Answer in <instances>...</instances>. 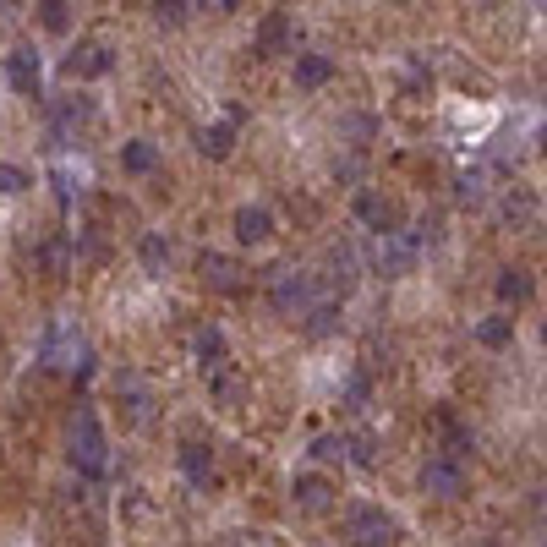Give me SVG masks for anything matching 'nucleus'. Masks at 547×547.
Listing matches in <instances>:
<instances>
[{"label": "nucleus", "mask_w": 547, "mask_h": 547, "mask_svg": "<svg viewBox=\"0 0 547 547\" xmlns=\"http://www.w3.org/2000/svg\"><path fill=\"white\" fill-rule=\"evenodd\" d=\"M66 455H72V465L83 476H104V465H110V438H104L99 416H93L88 405L72 416V427H66Z\"/></svg>", "instance_id": "nucleus-1"}, {"label": "nucleus", "mask_w": 547, "mask_h": 547, "mask_svg": "<svg viewBox=\"0 0 547 547\" xmlns=\"http://www.w3.org/2000/svg\"><path fill=\"white\" fill-rule=\"evenodd\" d=\"M318 301V285H312V274H274V285H269V307L279 312V318H301V312Z\"/></svg>", "instance_id": "nucleus-2"}, {"label": "nucleus", "mask_w": 547, "mask_h": 547, "mask_svg": "<svg viewBox=\"0 0 547 547\" xmlns=\"http://www.w3.org/2000/svg\"><path fill=\"white\" fill-rule=\"evenodd\" d=\"M372 269H378L383 279H405L416 269V241L400 236V230H389V236L372 241Z\"/></svg>", "instance_id": "nucleus-3"}, {"label": "nucleus", "mask_w": 547, "mask_h": 547, "mask_svg": "<svg viewBox=\"0 0 547 547\" xmlns=\"http://www.w3.org/2000/svg\"><path fill=\"white\" fill-rule=\"evenodd\" d=\"M345 537L367 542V547H394V520L383 515V509H372V504H356L351 515H345Z\"/></svg>", "instance_id": "nucleus-4"}, {"label": "nucleus", "mask_w": 547, "mask_h": 547, "mask_svg": "<svg viewBox=\"0 0 547 547\" xmlns=\"http://www.w3.org/2000/svg\"><path fill=\"white\" fill-rule=\"evenodd\" d=\"M422 493L427 498H460L465 493V465L455 455H433L422 465Z\"/></svg>", "instance_id": "nucleus-5"}, {"label": "nucleus", "mask_w": 547, "mask_h": 547, "mask_svg": "<svg viewBox=\"0 0 547 547\" xmlns=\"http://www.w3.org/2000/svg\"><path fill=\"white\" fill-rule=\"evenodd\" d=\"M197 274H203V285L219 290V296H241V285H247V269H241L236 258H225V252H203V258H197Z\"/></svg>", "instance_id": "nucleus-6"}, {"label": "nucleus", "mask_w": 547, "mask_h": 547, "mask_svg": "<svg viewBox=\"0 0 547 547\" xmlns=\"http://www.w3.org/2000/svg\"><path fill=\"white\" fill-rule=\"evenodd\" d=\"M290 498H296V509H307V515H329L334 509V482L318 471H301L296 482H290Z\"/></svg>", "instance_id": "nucleus-7"}, {"label": "nucleus", "mask_w": 547, "mask_h": 547, "mask_svg": "<svg viewBox=\"0 0 547 547\" xmlns=\"http://www.w3.org/2000/svg\"><path fill=\"white\" fill-rule=\"evenodd\" d=\"M230 230H236L241 247H258V241H269V236H274V208H263V203H241V208H236V219H230Z\"/></svg>", "instance_id": "nucleus-8"}, {"label": "nucleus", "mask_w": 547, "mask_h": 547, "mask_svg": "<svg viewBox=\"0 0 547 547\" xmlns=\"http://www.w3.org/2000/svg\"><path fill=\"white\" fill-rule=\"evenodd\" d=\"M115 66V50L99 39H83L72 55H66V77H104Z\"/></svg>", "instance_id": "nucleus-9"}, {"label": "nucleus", "mask_w": 547, "mask_h": 547, "mask_svg": "<svg viewBox=\"0 0 547 547\" xmlns=\"http://www.w3.org/2000/svg\"><path fill=\"white\" fill-rule=\"evenodd\" d=\"M6 83L17 88L22 99H39V83H44V72H39V55H33L28 44L6 55Z\"/></svg>", "instance_id": "nucleus-10"}, {"label": "nucleus", "mask_w": 547, "mask_h": 547, "mask_svg": "<svg viewBox=\"0 0 547 547\" xmlns=\"http://www.w3.org/2000/svg\"><path fill=\"white\" fill-rule=\"evenodd\" d=\"M285 50H290V17L285 11H269V17L258 22V33H252V55L269 61V55H285Z\"/></svg>", "instance_id": "nucleus-11"}, {"label": "nucleus", "mask_w": 547, "mask_h": 547, "mask_svg": "<svg viewBox=\"0 0 547 547\" xmlns=\"http://www.w3.org/2000/svg\"><path fill=\"white\" fill-rule=\"evenodd\" d=\"M115 394H121V411L132 427H143L148 416H154V394H148L143 378H132V372H121V383H115Z\"/></svg>", "instance_id": "nucleus-12"}, {"label": "nucleus", "mask_w": 547, "mask_h": 547, "mask_svg": "<svg viewBox=\"0 0 547 547\" xmlns=\"http://www.w3.org/2000/svg\"><path fill=\"white\" fill-rule=\"evenodd\" d=\"M356 219H362L367 230H378V236H389V230L400 225V208L378 192H356Z\"/></svg>", "instance_id": "nucleus-13"}, {"label": "nucleus", "mask_w": 547, "mask_h": 547, "mask_svg": "<svg viewBox=\"0 0 547 547\" xmlns=\"http://www.w3.org/2000/svg\"><path fill=\"white\" fill-rule=\"evenodd\" d=\"M230 148H236V126L230 121H214L197 132V154L203 159H230Z\"/></svg>", "instance_id": "nucleus-14"}, {"label": "nucleus", "mask_w": 547, "mask_h": 547, "mask_svg": "<svg viewBox=\"0 0 547 547\" xmlns=\"http://www.w3.org/2000/svg\"><path fill=\"white\" fill-rule=\"evenodd\" d=\"M192 351H197V367H203V372H219L230 362V345H225V334H219V329H197Z\"/></svg>", "instance_id": "nucleus-15"}, {"label": "nucleus", "mask_w": 547, "mask_h": 547, "mask_svg": "<svg viewBox=\"0 0 547 547\" xmlns=\"http://www.w3.org/2000/svg\"><path fill=\"white\" fill-rule=\"evenodd\" d=\"M137 263H143V274H165L170 269V241L165 236H159V230H148V236L143 241H137Z\"/></svg>", "instance_id": "nucleus-16"}, {"label": "nucleus", "mask_w": 547, "mask_h": 547, "mask_svg": "<svg viewBox=\"0 0 547 547\" xmlns=\"http://www.w3.org/2000/svg\"><path fill=\"white\" fill-rule=\"evenodd\" d=\"M181 471L192 476L197 487H208L214 482V449L208 444H181Z\"/></svg>", "instance_id": "nucleus-17"}, {"label": "nucleus", "mask_w": 547, "mask_h": 547, "mask_svg": "<svg viewBox=\"0 0 547 547\" xmlns=\"http://www.w3.org/2000/svg\"><path fill=\"white\" fill-rule=\"evenodd\" d=\"M121 170H126V176H154V170H159V148L143 143V137H137V143H126L121 148Z\"/></svg>", "instance_id": "nucleus-18"}, {"label": "nucleus", "mask_w": 547, "mask_h": 547, "mask_svg": "<svg viewBox=\"0 0 547 547\" xmlns=\"http://www.w3.org/2000/svg\"><path fill=\"white\" fill-rule=\"evenodd\" d=\"M334 77L329 55H296V88H323Z\"/></svg>", "instance_id": "nucleus-19"}, {"label": "nucleus", "mask_w": 547, "mask_h": 547, "mask_svg": "<svg viewBox=\"0 0 547 547\" xmlns=\"http://www.w3.org/2000/svg\"><path fill=\"white\" fill-rule=\"evenodd\" d=\"M301 318H307V334H312V340H323V334L340 329V301H312Z\"/></svg>", "instance_id": "nucleus-20"}, {"label": "nucleus", "mask_w": 547, "mask_h": 547, "mask_svg": "<svg viewBox=\"0 0 547 547\" xmlns=\"http://www.w3.org/2000/svg\"><path fill=\"white\" fill-rule=\"evenodd\" d=\"M531 274L526 269H504L498 274V301H504V307H520V301H531Z\"/></svg>", "instance_id": "nucleus-21"}, {"label": "nucleus", "mask_w": 547, "mask_h": 547, "mask_svg": "<svg viewBox=\"0 0 547 547\" xmlns=\"http://www.w3.org/2000/svg\"><path fill=\"white\" fill-rule=\"evenodd\" d=\"M509 340H515V318H482L476 323V345H482V351H504Z\"/></svg>", "instance_id": "nucleus-22"}, {"label": "nucleus", "mask_w": 547, "mask_h": 547, "mask_svg": "<svg viewBox=\"0 0 547 547\" xmlns=\"http://www.w3.org/2000/svg\"><path fill=\"white\" fill-rule=\"evenodd\" d=\"M438 427H444V444H449V455H465V449L476 444V438H471V427H460V422H455V411H438Z\"/></svg>", "instance_id": "nucleus-23"}, {"label": "nucleus", "mask_w": 547, "mask_h": 547, "mask_svg": "<svg viewBox=\"0 0 547 547\" xmlns=\"http://www.w3.org/2000/svg\"><path fill=\"white\" fill-rule=\"evenodd\" d=\"M329 269H334L329 279H334L340 290L356 285V258H351V247H334V252H329Z\"/></svg>", "instance_id": "nucleus-24"}, {"label": "nucleus", "mask_w": 547, "mask_h": 547, "mask_svg": "<svg viewBox=\"0 0 547 547\" xmlns=\"http://www.w3.org/2000/svg\"><path fill=\"white\" fill-rule=\"evenodd\" d=\"M39 22L50 33H66L72 28V6H66V0H39Z\"/></svg>", "instance_id": "nucleus-25"}, {"label": "nucleus", "mask_w": 547, "mask_h": 547, "mask_svg": "<svg viewBox=\"0 0 547 547\" xmlns=\"http://www.w3.org/2000/svg\"><path fill=\"white\" fill-rule=\"evenodd\" d=\"M340 137H351V143L362 148V143H372V137H378V121H372V115H345V121H340Z\"/></svg>", "instance_id": "nucleus-26"}, {"label": "nucleus", "mask_w": 547, "mask_h": 547, "mask_svg": "<svg viewBox=\"0 0 547 547\" xmlns=\"http://www.w3.org/2000/svg\"><path fill=\"white\" fill-rule=\"evenodd\" d=\"M55 121H61V126H88V121H93V104L77 93V99H66L61 110H55Z\"/></svg>", "instance_id": "nucleus-27"}, {"label": "nucleus", "mask_w": 547, "mask_h": 547, "mask_svg": "<svg viewBox=\"0 0 547 547\" xmlns=\"http://www.w3.org/2000/svg\"><path fill=\"white\" fill-rule=\"evenodd\" d=\"M28 170L22 165H6V159H0V197H17V192H28Z\"/></svg>", "instance_id": "nucleus-28"}, {"label": "nucleus", "mask_w": 547, "mask_h": 547, "mask_svg": "<svg viewBox=\"0 0 547 547\" xmlns=\"http://www.w3.org/2000/svg\"><path fill=\"white\" fill-rule=\"evenodd\" d=\"M66 258H72V252H66V241H44V247H39V269L44 274H61Z\"/></svg>", "instance_id": "nucleus-29"}, {"label": "nucleus", "mask_w": 547, "mask_h": 547, "mask_svg": "<svg viewBox=\"0 0 547 547\" xmlns=\"http://www.w3.org/2000/svg\"><path fill=\"white\" fill-rule=\"evenodd\" d=\"M154 22H159V28H181V22H186V0H154Z\"/></svg>", "instance_id": "nucleus-30"}, {"label": "nucleus", "mask_w": 547, "mask_h": 547, "mask_svg": "<svg viewBox=\"0 0 547 547\" xmlns=\"http://www.w3.org/2000/svg\"><path fill=\"white\" fill-rule=\"evenodd\" d=\"M531 208H537V203H531V192H509L504 197V214L509 219H531Z\"/></svg>", "instance_id": "nucleus-31"}, {"label": "nucleus", "mask_w": 547, "mask_h": 547, "mask_svg": "<svg viewBox=\"0 0 547 547\" xmlns=\"http://www.w3.org/2000/svg\"><path fill=\"white\" fill-rule=\"evenodd\" d=\"M312 455H318V460H345V438H318Z\"/></svg>", "instance_id": "nucleus-32"}, {"label": "nucleus", "mask_w": 547, "mask_h": 547, "mask_svg": "<svg viewBox=\"0 0 547 547\" xmlns=\"http://www.w3.org/2000/svg\"><path fill=\"white\" fill-rule=\"evenodd\" d=\"M351 460H356V465H378V449H372V438H367V433L351 444Z\"/></svg>", "instance_id": "nucleus-33"}, {"label": "nucleus", "mask_w": 547, "mask_h": 547, "mask_svg": "<svg viewBox=\"0 0 547 547\" xmlns=\"http://www.w3.org/2000/svg\"><path fill=\"white\" fill-rule=\"evenodd\" d=\"M345 405H351V411H362V405H367V378H351V389H345Z\"/></svg>", "instance_id": "nucleus-34"}, {"label": "nucleus", "mask_w": 547, "mask_h": 547, "mask_svg": "<svg viewBox=\"0 0 547 547\" xmlns=\"http://www.w3.org/2000/svg\"><path fill=\"white\" fill-rule=\"evenodd\" d=\"M197 6H203V11H219V17H225V11H236L241 0H197Z\"/></svg>", "instance_id": "nucleus-35"}, {"label": "nucleus", "mask_w": 547, "mask_h": 547, "mask_svg": "<svg viewBox=\"0 0 547 547\" xmlns=\"http://www.w3.org/2000/svg\"><path fill=\"white\" fill-rule=\"evenodd\" d=\"M537 515L547 520V487H542V493H537Z\"/></svg>", "instance_id": "nucleus-36"}, {"label": "nucleus", "mask_w": 547, "mask_h": 547, "mask_svg": "<svg viewBox=\"0 0 547 547\" xmlns=\"http://www.w3.org/2000/svg\"><path fill=\"white\" fill-rule=\"evenodd\" d=\"M542 154H547V126H542Z\"/></svg>", "instance_id": "nucleus-37"}, {"label": "nucleus", "mask_w": 547, "mask_h": 547, "mask_svg": "<svg viewBox=\"0 0 547 547\" xmlns=\"http://www.w3.org/2000/svg\"><path fill=\"white\" fill-rule=\"evenodd\" d=\"M542 345H547V323H542Z\"/></svg>", "instance_id": "nucleus-38"}, {"label": "nucleus", "mask_w": 547, "mask_h": 547, "mask_svg": "<svg viewBox=\"0 0 547 547\" xmlns=\"http://www.w3.org/2000/svg\"><path fill=\"white\" fill-rule=\"evenodd\" d=\"M351 547H367V542H351Z\"/></svg>", "instance_id": "nucleus-39"}, {"label": "nucleus", "mask_w": 547, "mask_h": 547, "mask_svg": "<svg viewBox=\"0 0 547 547\" xmlns=\"http://www.w3.org/2000/svg\"><path fill=\"white\" fill-rule=\"evenodd\" d=\"M279 6H290V0H279Z\"/></svg>", "instance_id": "nucleus-40"}]
</instances>
